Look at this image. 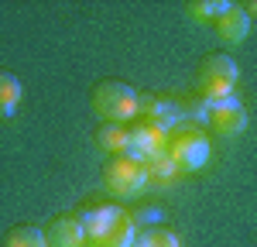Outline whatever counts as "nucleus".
Here are the masks:
<instances>
[{
    "label": "nucleus",
    "instance_id": "f257e3e1",
    "mask_svg": "<svg viewBox=\"0 0 257 247\" xmlns=\"http://www.w3.org/2000/svg\"><path fill=\"white\" fill-rule=\"evenodd\" d=\"M82 226L93 247H134L138 240V223L131 209L123 206H89V213L82 216Z\"/></svg>",
    "mask_w": 257,
    "mask_h": 247
},
{
    "label": "nucleus",
    "instance_id": "f03ea898",
    "mask_svg": "<svg viewBox=\"0 0 257 247\" xmlns=\"http://www.w3.org/2000/svg\"><path fill=\"white\" fill-rule=\"evenodd\" d=\"M141 110V93L127 82H99L93 89V113H96L103 124H127L134 120Z\"/></svg>",
    "mask_w": 257,
    "mask_h": 247
},
{
    "label": "nucleus",
    "instance_id": "7ed1b4c3",
    "mask_svg": "<svg viewBox=\"0 0 257 247\" xmlns=\"http://www.w3.org/2000/svg\"><path fill=\"white\" fill-rule=\"evenodd\" d=\"M237 79H240V69L230 55H209L199 69V100L206 106L230 100L233 89H237Z\"/></svg>",
    "mask_w": 257,
    "mask_h": 247
},
{
    "label": "nucleus",
    "instance_id": "20e7f679",
    "mask_svg": "<svg viewBox=\"0 0 257 247\" xmlns=\"http://www.w3.org/2000/svg\"><path fill=\"white\" fill-rule=\"evenodd\" d=\"M168 155L178 165V172H199V168H206L209 155H213L209 134L202 127H178L168 138Z\"/></svg>",
    "mask_w": 257,
    "mask_h": 247
},
{
    "label": "nucleus",
    "instance_id": "39448f33",
    "mask_svg": "<svg viewBox=\"0 0 257 247\" xmlns=\"http://www.w3.org/2000/svg\"><path fill=\"white\" fill-rule=\"evenodd\" d=\"M103 185H106V192H110L113 199H134V196H141V192L148 189L144 165L134 162V158H127V155H120V158H113V162L106 165Z\"/></svg>",
    "mask_w": 257,
    "mask_h": 247
},
{
    "label": "nucleus",
    "instance_id": "423d86ee",
    "mask_svg": "<svg viewBox=\"0 0 257 247\" xmlns=\"http://www.w3.org/2000/svg\"><path fill=\"white\" fill-rule=\"evenodd\" d=\"M138 117H144V124H151V127L165 131L168 138H172L178 127L185 124V120H182V100L165 96V93H148V96L141 100Z\"/></svg>",
    "mask_w": 257,
    "mask_h": 247
},
{
    "label": "nucleus",
    "instance_id": "0eeeda50",
    "mask_svg": "<svg viewBox=\"0 0 257 247\" xmlns=\"http://www.w3.org/2000/svg\"><path fill=\"white\" fill-rule=\"evenodd\" d=\"M161 151H168V134L165 131H158V127H151V124H134L131 127V134H127V158H134V162H151L155 155H161Z\"/></svg>",
    "mask_w": 257,
    "mask_h": 247
},
{
    "label": "nucleus",
    "instance_id": "6e6552de",
    "mask_svg": "<svg viewBox=\"0 0 257 247\" xmlns=\"http://www.w3.org/2000/svg\"><path fill=\"white\" fill-rule=\"evenodd\" d=\"M206 124L216 131L219 138H237V134L247 131V106H243L237 96H230V100L209 106V120Z\"/></svg>",
    "mask_w": 257,
    "mask_h": 247
},
{
    "label": "nucleus",
    "instance_id": "1a4fd4ad",
    "mask_svg": "<svg viewBox=\"0 0 257 247\" xmlns=\"http://www.w3.org/2000/svg\"><path fill=\"white\" fill-rule=\"evenodd\" d=\"M216 35L223 45H230V48H237L247 41L250 35V18H247V11L240 7V4H230V11L216 21Z\"/></svg>",
    "mask_w": 257,
    "mask_h": 247
},
{
    "label": "nucleus",
    "instance_id": "9d476101",
    "mask_svg": "<svg viewBox=\"0 0 257 247\" xmlns=\"http://www.w3.org/2000/svg\"><path fill=\"white\" fill-rule=\"evenodd\" d=\"M45 233H48V247H86L89 244L82 216H59Z\"/></svg>",
    "mask_w": 257,
    "mask_h": 247
},
{
    "label": "nucleus",
    "instance_id": "9b49d317",
    "mask_svg": "<svg viewBox=\"0 0 257 247\" xmlns=\"http://www.w3.org/2000/svg\"><path fill=\"white\" fill-rule=\"evenodd\" d=\"M144 175H148V189H172L182 172H178V165L172 162V155L161 151L151 162H144Z\"/></svg>",
    "mask_w": 257,
    "mask_h": 247
},
{
    "label": "nucleus",
    "instance_id": "f8f14e48",
    "mask_svg": "<svg viewBox=\"0 0 257 247\" xmlns=\"http://www.w3.org/2000/svg\"><path fill=\"white\" fill-rule=\"evenodd\" d=\"M127 134H131L127 124H103V127L96 131V148L103 151V155L120 158V155L127 151Z\"/></svg>",
    "mask_w": 257,
    "mask_h": 247
},
{
    "label": "nucleus",
    "instance_id": "ddd939ff",
    "mask_svg": "<svg viewBox=\"0 0 257 247\" xmlns=\"http://www.w3.org/2000/svg\"><path fill=\"white\" fill-rule=\"evenodd\" d=\"M21 100H24V86H21V79L0 69V117H14L18 106H21Z\"/></svg>",
    "mask_w": 257,
    "mask_h": 247
},
{
    "label": "nucleus",
    "instance_id": "4468645a",
    "mask_svg": "<svg viewBox=\"0 0 257 247\" xmlns=\"http://www.w3.org/2000/svg\"><path fill=\"white\" fill-rule=\"evenodd\" d=\"M226 11H230V0H192L185 7V14L192 21H199V24H216Z\"/></svg>",
    "mask_w": 257,
    "mask_h": 247
},
{
    "label": "nucleus",
    "instance_id": "2eb2a0df",
    "mask_svg": "<svg viewBox=\"0 0 257 247\" xmlns=\"http://www.w3.org/2000/svg\"><path fill=\"white\" fill-rule=\"evenodd\" d=\"M4 247H48V233L41 226H14Z\"/></svg>",
    "mask_w": 257,
    "mask_h": 247
},
{
    "label": "nucleus",
    "instance_id": "dca6fc26",
    "mask_svg": "<svg viewBox=\"0 0 257 247\" xmlns=\"http://www.w3.org/2000/svg\"><path fill=\"white\" fill-rule=\"evenodd\" d=\"M134 247H182V244H178L175 230H168V226H148V230H138Z\"/></svg>",
    "mask_w": 257,
    "mask_h": 247
},
{
    "label": "nucleus",
    "instance_id": "f3484780",
    "mask_svg": "<svg viewBox=\"0 0 257 247\" xmlns=\"http://www.w3.org/2000/svg\"><path fill=\"white\" fill-rule=\"evenodd\" d=\"M243 11H247V18L257 21V0H250V4H243Z\"/></svg>",
    "mask_w": 257,
    "mask_h": 247
},
{
    "label": "nucleus",
    "instance_id": "a211bd4d",
    "mask_svg": "<svg viewBox=\"0 0 257 247\" xmlns=\"http://www.w3.org/2000/svg\"><path fill=\"white\" fill-rule=\"evenodd\" d=\"M86 247H93V244H86Z\"/></svg>",
    "mask_w": 257,
    "mask_h": 247
}]
</instances>
